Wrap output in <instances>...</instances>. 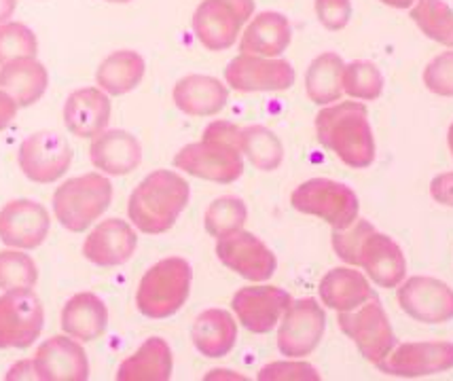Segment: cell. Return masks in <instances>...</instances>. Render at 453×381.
<instances>
[{
    "mask_svg": "<svg viewBox=\"0 0 453 381\" xmlns=\"http://www.w3.org/2000/svg\"><path fill=\"white\" fill-rule=\"evenodd\" d=\"M333 248L348 265L363 267L377 286L396 288L404 280L407 263L401 246L369 221L356 218L348 229L333 231Z\"/></svg>",
    "mask_w": 453,
    "mask_h": 381,
    "instance_id": "1",
    "label": "cell"
},
{
    "mask_svg": "<svg viewBox=\"0 0 453 381\" xmlns=\"http://www.w3.org/2000/svg\"><path fill=\"white\" fill-rule=\"evenodd\" d=\"M178 170L197 179L231 185L244 171L242 159V130L229 121L210 123L202 142L187 144L174 157Z\"/></svg>",
    "mask_w": 453,
    "mask_h": 381,
    "instance_id": "2",
    "label": "cell"
},
{
    "mask_svg": "<svg viewBox=\"0 0 453 381\" xmlns=\"http://www.w3.org/2000/svg\"><path fill=\"white\" fill-rule=\"evenodd\" d=\"M316 133L322 147L335 153L349 168L365 170L373 164V132L366 106L360 102H342L322 109L316 117Z\"/></svg>",
    "mask_w": 453,
    "mask_h": 381,
    "instance_id": "3",
    "label": "cell"
},
{
    "mask_svg": "<svg viewBox=\"0 0 453 381\" xmlns=\"http://www.w3.org/2000/svg\"><path fill=\"white\" fill-rule=\"evenodd\" d=\"M188 203V185L170 170L149 174L129 197V221L149 235L165 233Z\"/></svg>",
    "mask_w": 453,
    "mask_h": 381,
    "instance_id": "4",
    "label": "cell"
},
{
    "mask_svg": "<svg viewBox=\"0 0 453 381\" xmlns=\"http://www.w3.org/2000/svg\"><path fill=\"white\" fill-rule=\"evenodd\" d=\"M191 265L185 259H164L155 263L140 280L136 305L140 314L153 320L174 316L182 308L191 291Z\"/></svg>",
    "mask_w": 453,
    "mask_h": 381,
    "instance_id": "5",
    "label": "cell"
},
{
    "mask_svg": "<svg viewBox=\"0 0 453 381\" xmlns=\"http://www.w3.org/2000/svg\"><path fill=\"white\" fill-rule=\"evenodd\" d=\"M112 200V185L102 174H85L58 187L53 212L64 229L81 233L98 221Z\"/></svg>",
    "mask_w": 453,
    "mask_h": 381,
    "instance_id": "6",
    "label": "cell"
},
{
    "mask_svg": "<svg viewBox=\"0 0 453 381\" xmlns=\"http://www.w3.org/2000/svg\"><path fill=\"white\" fill-rule=\"evenodd\" d=\"M295 210L314 214L333 229H348L358 218L360 203L356 193L342 182L328 179H311L299 185L290 197Z\"/></svg>",
    "mask_w": 453,
    "mask_h": 381,
    "instance_id": "7",
    "label": "cell"
},
{
    "mask_svg": "<svg viewBox=\"0 0 453 381\" xmlns=\"http://www.w3.org/2000/svg\"><path fill=\"white\" fill-rule=\"evenodd\" d=\"M339 326L369 362L380 364L395 350L396 337L377 297L352 311H339Z\"/></svg>",
    "mask_w": 453,
    "mask_h": 381,
    "instance_id": "8",
    "label": "cell"
},
{
    "mask_svg": "<svg viewBox=\"0 0 453 381\" xmlns=\"http://www.w3.org/2000/svg\"><path fill=\"white\" fill-rule=\"evenodd\" d=\"M252 13L255 0H203L193 15V30L206 50L225 51Z\"/></svg>",
    "mask_w": 453,
    "mask_h": 381,
    "instance_id": "9",
    "label": "cell"
},
{
    "mask_svg": "<svg viewBox=\"0 0 453 381\" xmlns=\"http://www.w3.org/2000/svg\"><path fill=\"white\" fill-rule=\"evenodd\" d=\"M45 311L30 288H15L0 294V350H24L39 339Z\"/></svg>",
    "mask_w": 453,
    "mask_h": 381,
    "instance_id": "10",
    "label": "cell"
},
{
    "mask_svg": "<svg viewBox=\"0 0 453 381\" xmlns=\"http://www.w3.org/2000/svg\"><path fill=\"white\" fill-rule=\"evenodd\" d=\"M18 161L26 179L39 185H51L68 171L73 149L56 132H36L21 142Z\"/></svg>",
    "mask_w": 453,
    "mask_h": 381,
    "instance_id": "11",
    "label": "cell"
},
{
    "mask_svg": "<svg viewBox=\"0 0 453 381\" xmlns=\"http://www.w3.org/2000/svg\"><path fill=\"white\" fill-rule=\"evenodd\" d=\"M381 373L392 377H428L453 369L451 341H418L401 343L377 364Z\"/></svg>",
    "mask_w": 453,
    "mask_h": 381,
    "instance_id": "12",
    "label": "cell"
},
{
    "mask_svg": "<svg viewBox=\"0 0 453 381\" xmlns=\"http://www.w3.org/2000/svg\"><path fill=\"white\" fill-rule=\"evenodd\" d=\"M325 309L314 299H299L284 311L278 331V350L282 356L303 358L310 356L325 335Z\"/></svg>",
    "mask_w": 453,
    "mask_h": 381,
    "instance_id": "13",
    "label": "cell"
},
{
    "mask_svg": "<svg viewBox=\"0 0 453 381\" xmlns=\"http://www.w3.org/2000/svg\"><path fill=\"white\" fill-rule=\"evenodd\" d=\"M398 303L404 314L424 324H443L453 320V288L436 278H409L398 288Z\"/></svg>",
    "mask_w": 453,
    "mask_h": 381,
    "instance_id": "14",
    "label": "cell"
},
{
    "mask_svg": "<svg viewBox=\"0 0 453 381\" xmlns=\"http://www.w3.org/2000/svg\"><path fill=\"white\" fill-rule=\"evenodd\" d=\"M217 255L223 265L250 282L269 280L278 267L276 255L248 231H235L226 238H220Z\"/></svg>",
    "mask_w": 453,
    "mask_h": 381,
    "instance_id": "15",
    "label": "cell"
},
{
    "mask_svg": "<svg viewBox=\"0 0 453 381\" xmlns=\"http://www.w3.org/2000/svg\"><path fill=\"white\" fill-rule=\"evenodd\" d=\"M225 79L237 91H286L295 85V68L286 60L242 53L225 68Z\"/></svg>",
    "mask_w": 453,
    "mask_h": 381,
    "instance_id": "16",
    "label": "cell"
},
{
    "mask_svg": "<svg viewBox=\"0 0 453 381\" xmlns=\"http://www.w3.org/2000/svg\"><path fill=\"white\" fill-rule=\"evenodd\" d=\"M50 212L39 202L13 200L0 210V241L11 248H39L50 233Z\"/></svg>",
    "mask_w": 453,
    "mask_h": 381,
    "instance_id": "17",
    "label": "cell"
},
{
    "mask_svg": "<svg viewBox=\"0 0 453 381\" xmlns=\"http://www.w3.org/2000/svg\"><path fill=\"white\" fill-rule=\"evenodd\" d=\"M290 303L293 297L278 286H246L234 294L231 308L248 331L263 335L278 324Z\"/></svg>",
    "mask_w": 453,
    "mask_h": 381,
    "instance_id": "18",
    "label": "cell"
},
{
    "mask_svg": "<svg viewBox=\"0 0 453 381\" xmlns=\"http://www.w3.org/2000/svg\"><path fill=\"white\" fill-rule=\"evenodd\" d=\"M36 379L41 381H85L89 377V364L85 350L77 341L56 335L41 343L32 358Z\"/></svg>",
    "mask_w": 453,
    "mask_h": 381,
    "instance_id": "19",
    "label": "cell"
},
{
    "mask_svg": "<svg viewBox=\"0 0 453 381\" xmlns=\"http://www.w3.org/2000/svg\"><path fill=\"white\" fill-rule=\"evenodd\" d=\"M136 246V231L121 218H109L85 238L83 255L94 265L117 267L132 259Z\"/></svg>",
    "mask_w": 453,
    "mask_h": 381,
    "instance_id": "20",
    "label": "cell"
},
{
    "mask_svg": "<svg viewBox=\"0 0 453 381\" xmlns=\"http://www.w3.org/2000/svg\"><path fill=\"white\" fill-rule=\"evenodd\" d=\"M111 121V100L96 88L77 89L64 104V126L77 138H96Z\"/></svg>",
    "mask_w": 453,
    "mask_h": 381,
    "instance_id": "21",
    "label": "cell"
},
{
    "mask_svg": "<svg viewBox=\"0 0 453 381\" xmlns=\"http://www.w3.org/2000/svg\"><path fill=\"white\" fill-rule=\"evenodd\" d=\"M91 164L112 176H126L142 161V147L129 132L111 130L94 138L89 149Z\"/></svg>",
    "mask_w": 453,
    "mask_h": 381,
    "instance_id": "22",
    "label": "cell"
},
{
    "mask_svg": "<svg viewBox=\"0 0 453 381\" xmlns=\"http://www.w3.org/2000/svg\"><path fill=\"white\" fill-rule=\"evenodd\" d=\"M229 89L219 79L206 74H188L174 88L176 106L188 117H212L225 109Z\"/></svg>",
    "mask_w": 453,
    "mask_h": 381,
    "instance_id": "23",
    "label": "cell"
},
{
    "mask_svg": "<svg viewBox=\"0 0 453 381\" xmlns=\"http://www.w3.org/2000/svg\"><path fill=\"white\" fill-rule=\"evenodd\" d=\"M290 36H293V30H290L288 19L276 11H265L248 24L246 32L242 34L240 51L248 56L276 57L290 45Z\"/></svg>",
    "mask_w": 453,
    "mask_h": 381,
    "instance_id": "24",
    "label": "cell"
},
{
    "mask_svg": "<svg viewBox=\"0 0 453 381\" xmlns=\"http://www.w3.org/2000/svg\"><path fill=\"white\" fill-rule=\"evenodd\" d=\"M109 324V309L94 293H79L62 309V329L68 337L81 341H96L104 335Z\"/></svg>",
    "mask_w": 453,
    "mask_h": 381,
    "instance_id": "25",
    "label": "cell"
},
{
    "mask_svg": "<svg viewBox=\"0 0 453 381\" xmlns=\"http://www.w3.org/2000/svg\"><path fill=\"white\" fill-rule=\"evenodd\" d=\"M322 303L337 311H352L375 297L373 288L360 271L349 267L331 270L318 286Z\"/></svg>",
    "mask_w": 453,
    "mask_h": 381,
    "instance_id": "26",
    "label": "cell"
},
{
    "mask_svg": "<svg viewBox=\"0 0 453 381\" xmlns=\"http://www.w3.org/2000/svg\"><path fill=\"white\" fill-rule=\"evenodd\" d=\"M50 85L47 68L36 57H21V60L3 64L0 68V89L18 102V106H32L42 98Z\"/></svg>",
    "mask_w": 453,
    "mask_h": 381,
    "instance_id": "27",
    "label": "cell"
},
{
    "mask_svg": "<svg viewBox=\"0 0 453 381\" xmlns=\"http://www.w3.org/2000/svg\"><path fill=\"white\" fill-rule=\"evenodd\" d=\"M197 352L206 358H223L234 350L237 324L225 309H206L197 316L191 329Z\"/></svg>",
    "mask_w": 453,
    "mask_h": 381,
    "instance_id": "28",
    "label": "cell"
},
{
    "mask_svg": "<svg viewBox=\"0 0 453 381\" xmlns=\"http://www.w3.org/2000/svg\"><path fill=\"white\" fill-rule=\"evenodd\" d=\"M172 377V350L161 337H150L136 354L121 362L119 381H168Z\"/></svg>",
    "mask_w": 453,
    "mask_h": 381,
    "instance_id": "29",
    "label": "cell"
},
{
    "mask_svg": "<svg viewBox=\"0 0 453 381\" xmlns=\"http://www.w3.org/2000/svg\"><path fill=\"white\" fill-rule=\"evenodd\" d=\"M343 68L345 64L337 53L328 51L318 56L310 64L305 74V89L316 104H333L343 95Z\"/></svg>",
    "mask_w": 453,
    "mask_h": 381,
    "instance_id": "30",
    "label": "cell"
},
{
    "mask_svg": "<svg viewBox=\"0 0 453 381\" xmlns=\"http://www.w3.org/2000/svg\"><path fill=\"white\" fill-rule=\"evenodd\" d=\"M144 77V60L136 51H115L100 64L98 85L111 95H123L136 89Z\"/></svg>",
    "mask_w": 453,
    "mask_h": 381,
    "instance_id": "31",
    "label": "cell"
},
{
    "mask_svg": "<svg viewBox=\"0 0 453 381\" xmlns=\"http://www.w3.org/2000/svg\"><path fill=\"white\" fill-rule=\"evenodd\" d=\"M242 153L250 159L257 170L273 171L282 165L284 147L272 130L263 126H250L242 130Z\"/></svg>",
    "mask_w": 453,
    "mask_h": 381,
    "instance_id": "32",
    "label": "cell"
},
{
    "mask_svg": "<svg viewBox=\"0 0 453 381\" xmlns=\"http://www.w3.org/2000/svg\"><path fill=\"white\" fill-rule=\"evenodd\" d=\"M411 19L430 41L453 50V9L443 0H415Z\"/></svg>",
    "mask_w": 453,
    "mask_h": 381,
    "instance_id": "33",
    "label": "cell"
},
{
    "mask_svg": "<svg viewBox=\"0 0 453 381\" xmlns=\"http://www.w3.org/2000/svg\"><path fill=\"white\" fill-rule=\"evenodd\" d=\"M246 218L248 210L244 202L237 200V197H219L208 206L203 223H206L208 233L220 240L235 233V231H242Z\"/></svg>",
    "mask_w": 453,
    "mask_h": 381,
    "instance_id": "34",
    "label": "cell"
},
{
    "mask_svg": "<svg viewBox=\"0 0 453 381\" xmlns=\"http://www.w3.org/2000/svg\"><path fill=\"white\" fill-rule=\"evenodd\" d=\"M343 91L356 100H377L384 91V74L373 62L356 60L343 68Z\"/></svg>",
    "mask_w": 453,
    "mask_h": 381,
    "instance_id": "35",
    "label": "cell"
},
{
    "mask_svg": "<svg viewBox=\"0 0 453 381\" xmlns=\"http://www.w3.org/2000/svg\"><path fill=\"white\" fill-rule=\"evenodd\" d=\"M39 280L36 263L19 250L0 252V288L15 291V288H32Z\"/></svg>",
    "mask_w": 453,
    "mask_h": 381,
    "instance_id": "36",
    "label": "cell"
},
{
    "mask_svg": "<svg viewBox=\"0 0 453 381\" xmlns=\"http://www.w3.org/2000/svg\"><path fill=\"white\" fill-rule=\"evenodd\" d=\"M39 42L35 32L19 21L0 24V64H9L21 57H36Z\"/></svg>",
    "mask_w": 453,
    "mask_h": 381,
    "instance_id": "37",
    "label": "cell"
},
{
    "mask_svg": "<svg viewBox=\"0 0 453 381\" xmlns=\"http://www.w3.org/2000/svg\"><path fill=\"white\" fill-rule=\"evenodd\" d=\"M426 89L443 98H453V51L436 56L424 71Z\"/></svg>",
    "mask_w": 453,
    "mask_h": 381,
    "instance_id": "38",
    "label": "cell"
},
{
    "mask_svg": "<svg viewBox=\"0 0 453 381\" xmlns=\"http://www.w3.org/2000/svg\"><path fill=\"white\" fill-rule=\"evenodd\" d=\"M261 381H318L320 375L310 362H272L258 373Z\"/></svg>",
    "mask_w": 453,
    "mask_h": 381,
    "instance_id": "39",
    "label": "cell"
},
{
    "mask_svg": "<svg viewBox=\"0 0 453 381\" xmlns=\"http://www.w3.org/2000/svg\"><path fill=\"white\" fill-rule=\"evenodd\" d=\"M316 13L326 30H343L352 18L349 0H316Z\"/></svg>",
    "mask_w": 453,
    "mask_h": 381,
    "instance_id": "40",
    "label": "cell"
},
{
    "mask_svg": "<svg viewBox=\"0 0 453 381\" xmlns=\"http://www.w3.org/2000/svg\"><path fill=\"white\" fill-rule=\"evenodd\" d=\"M430 195L441 206L453 208V171L434 176L433 182H430Z\"/></svg>",
    "mask_w": 453,
    "mask_h": 381,
    "instance_id": "41",
    "label": "cell"
},
{
    "mask_svg": "<svg viewBox=\"0 0 453 381\" xmlns=\"http://www.w3.org/2000/svg\"><path fill=\"white\" fill-rule=\"evenodd\" d=\"M18 102H15L4 89H0V132L7 130L11 126V121L15 119L18 115Z\"/></svg>",
    "mask_w": 453,
    "mask_h": 381,
    "instance_id": "42",
    "label": "cell"
},
{
    "mask_svg": "<svg viewBox=\"0 0 453 381\" xmlns=\"http://www.w3.org/2000/svg\"><path fill=\"white\" fill-rule=\"evenodd\" d=\"M15 13V0H0V24H7Z\"/></svg>",
    "mask_w": 453,
    "mask_h": 381,
    "instance_id": "43",
    "label": "cell"
},
{
    "mask_svg": "<svg viewBox=\"0 0 453 381\" xmlns=\"http://www.w3.org/2000/svg\"><path fill=\"white\" fill-rule=\"evenodd\" d=\"M381 3L388 4V7H395V9H409V7H413L415 0H381Z\"/></svg>",
    "mask_w": 453,
    "mask_h": 381,
    "instance_id": "44",
    "label": "cell"
},
{
    "mask_svg": "<svg viewBox=\"0 0 453 381\" xmlns=\"http://www.w3.org/2000/svg\"><path fill=\"white\" fill-rule=\"evenodd\" d=\"M447 142H449V151L453 155V123L449 126V132H447Z\"/></svg>",
    "mask_w": 453,
    "mask_h": 381,
    "instance_id": "45",
    "label": "cell"
},
{
    "mask_svg": "<svg viewBox=\"0 0 453 381\" xmlns=\"http://www.w3.org/2000/svg\"><path fill=\"white\" fill-rule=\"evenodd\" d=\"M109 3H129V0H109Z\"/></svg>",
    "mask_w": 453,
    "mask_h": 381,
    "instance_id": "46",
    "label": "cell"
}]
</instances>
